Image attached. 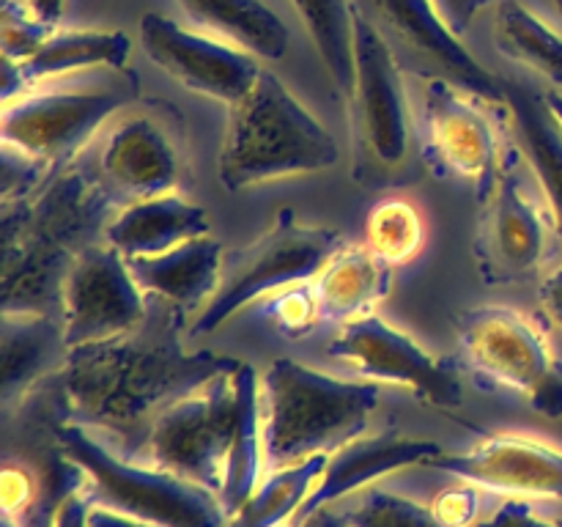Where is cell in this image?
Listing matches in <instances>:
<instances>
[{"instance_id":"obj_36","label":"cell","mask_w":562,"mask_h":527,"mask_svg":"<svg viewBox=\"0 0 562 527\" xmlns=\"http://www.w3.org/2000/svg\"><path fill=\"white\" fill-rule=\"evenodd\" d=\"M475 527H560L558 522H549L532 511L525 500H505L488 519L477 522Z\"/></svg>"},{"instance_id":"obj_15","label":"cell","mask_w":562,"mask_h":527,"mask_svg":"<svg viewBox=\"0 0 562 527\" xmlns=\"http://www.w3.org/2000/svg\"><path fill=\"white\" fill-rule=\"evenodd\" d=\"M126 97L115 91H49L3 104V146L16 148L47 165H64Z\"/></svg>"},{"instance_id":"obj_27","label":"cell","mask_w":562,"mask_h":527,"mask_svg":"<svg viewBox=\"0 0 562 527\" xmlns=\"http://www.w3.org/2000/svg\"><path fill=\"white\" fill-rule=\"evenodd\" d=\"M329 453H313L296 464L269 470L228 527H280L294 522L327 467Z\"/></svg>"},{"instance_id":"obj_31","label":"cell","mask_w":562,"mask_h":527,"mask_svg":"<svg viewBox=\"0 0 562 527\" xmlns=\"http://www.w3.org/2000/svg\"><path fill=\"white\" fill-rule=\"evenodd\" d=\"M351 527H450L434 505H423L387 489H368L366 497L344 516Z\"/></svg>"},{"instance_id":"obj_6","label":"cell","mask_w":562,"mask_h":527,"mask_svg":"<svg viewBox=\"0 0 562 527\" xmlns=\"http://www.w3.org/2000/svg\"><path fill=\"white\" fill-rule=\"evenodd\" d=\"M55 445L88 475L93 500L130 514L151 527H228L231 519L214 492L151 461L115 456L88 426L60 421L53 428Z\"/></svg>"},{"instance_id":"obj_34","label":"cell","mask_w":562,"mask_h":527,"mask_svg":"<svg viewBox=\"0 0 562 527\" xmlns=\"http://www.w3.org/2000/svg\"><path fill=\"white\" fill-rule=\"evenodd\" d=\"M0 492H3V514L16 519V525H25L33 505H36V483H33V478L22 467L9 461L3 467V475H0Z\"/></svg>"},{"instance_id":"obj_46","label":"cell","mask_w":562,"mask_h":527,"mask_svg":"<svg viewBox=\"0 0 562 527\" xmlns=\"http://www.w3.org/2000/svg\"><path fill=\"white\" fill-rule=\"evenodd\" d=\"M552 5H554V11L562 16V0H552Z\"/></svg>"},{"instance_id":"obj_37","label":"cell","mask_w":562,"mask_h":527,"mask_svg":"<svg viewBox=\"0 0 562 527\" xmlns=\"http://www.w3.org/2000/svg\"><path fill=\"white\" fill-rule=\"evenodd\" d=\"M91 505L93 494L86 483V486L75 489V492H69L60 500L49 527H88V511H91Z\"/></svg>"},{"instance_id":"obj_32","label":"cell","mask_w":562,"mask_h":527,"mask_svg":"<svg viewBox=\"0 0 562 527\" xmlns=\"http://www.w3.org/2000/svg\"><path fill=\"white\" fill-rule=\"evenodd\" d=\"M53 33L55 25H47L38 16H33L27 5L22 9L14 0H3V5H0V47H3V58L16 60V64L33 58Z\"/></svg>"},{"instance_id":"obj_11","label":"cell","mask_w":562,"mask_h":527,"mask_svg":"<svg viewBox=\"0 0 562 527\" xmlns=\"http://www.w3.org/2000/svg\"><path fill=\"white\" fill-rule=\"evenodd\" d=\"M327 349L335 360L349 366L362 379L398 384L423 404L442 406V410L464 404L459 366L431 355L412 335L395 329L373 313L340 324Z\"/></svg>"},{"instance_id":"obj_13","label":"cell","mask_w":562,"mask_h":527,"mask_svg":"<svg viewBox=\"0 0 562 527\" xmlns=\"http://www.w3.org/2000/svg\"><path fill=\"white\" fill-rule=\"evenodd\" d=\"M140 44L170 80L228 108L239 102L261 75L252 53L190 31L157 11L140 16Z\"/></svg>"},{"instance_id":"obj_25","label":"cell","mask_w":562,"mask_h":527,"mask_svg":"<svg viewBox=\"0 0 562 527\" xmlns=\"http://www.w3.org/2000/svg\"><path fill=\"white\" fill-rule=\"evenodd\" d=\"M184 14L256 58L280 60L289 49V27L261 0H179Z\"/></svg>"},{"instance_id":"obj_41","label":"cell","mask_w":562,"mask_h":527,"mask_svg":"<svg viewBox=\"0 0 562 527\" xmlns=\"http://www.w3.org/2000/svg\"><path fill=\"white\" fill-rule=\"evenodd\" d=\"M66 0H25V5L31 9L33 16H38L47 25H58L60 14H64Z\"/></svg>"},{"instance_id":"obj_10","label":"cell","mask_w":562,"mask_h":527,"mask_svg":"<svg viewBox=\"0 0 562 527\" xmlns=\"http://www.w3.org/2000/svg\"><path fill=\"white\" fill-rule=\"evenodd\" d=\"M355 5L387 42L401 69L426 80H445L483 102L508 108L503 77L492 75L461 44L431 0H355Z\"/></svg>"},{"instance_id":"obj_38","label":"cell","mask_w":562,"mask_h":527,"mask_svg":"<svg viewBox=\"0 0 562 527\" xmlns=\"http://www.w3.org/2000/svg\"><path fill=\"white\" fill-rule=\"evenodd\" d=\"M431 3L437 5V11L442 14V20L448 22L450 31L464 36V33L470 31L472 20L477 16V11L486 9L492 0H431Z\"/></svg>"},{"instance_id":"obj_4","label":"cell","mask_w":562,"mask_h":527,"mask_svg":"<svg viewBox=\"0 0 562 527\" xmlns=\"http://www.w3.org/2000/svg\"><path fill=\"white\" fill-rule=\"evenodd\" d=\"M379 406L371 379H338L278 357L261 373L263 464H296L313 453H333L366 431Z\"/></svg>"},{"instance_id":"obj_3","label":"cell","mask_w":562,"mask_h":527,"mask_svg":"<svg viewBox=\"0 0 562 527\" xmlns=\"http://www.w3.org/2000/svg\"><path fill=\"white\" fill-rule=\"evenodd\" d=\"M115 195L99 176L64 162L36 192L3 206V311L60 305L75 258L110 223Z\"/></svg>"},{"instance_id":"obj_24","label":"cell","mask_w":562,"mask_h":527,"mask_svg":"<svg viewBox=\"0 0 562 527\" xmlns=\"http://www.w3.org/2000/svg\"><path fill=\"white\" fill-rule=\"evenodd\" d=\"M503 88L530 168L541 181L543 195L552 206L554 225L562 236V126L549 110L543 91H536L532 86L510 80V77H503Z\"/></svg>"},{"instance_id":"obj_1","label":"cell","mask_w":562,"mask_h":527,"mask_svg":"<svg viewBox=\"0 0 562 527\" xmlns=\"http://www.w3.org/2000/svg\"><path fill=\"white\" fill-rule=\"evenodd\" d=\"M181 307L168 302L159 318L148 313L135 329L69 349L60 399L69 421L115 434L151 428L154 417L241 360L217 351L181 349Z\"/></svg>"},{"instance_id":"obj_28","label":"cell","mask_w":562,"mask_h":527,"mask_svg":"<svg viewBox=\"0 0 562 527\" xmlns=\"http://www.w3.org/2000/svg\"><path fill=\"white\" fill-rule=\"evenodd\" d=\"M344 102L355 88V0H291Z\"/></svg>"},{"instance_id":"obj_16","label":"cell","mask_w":562,"mask_h":527,"mask_svg":"<svg viewBox=\"0 0 562 527\" xmlns=\"http://www.w3.org/2000/svg\"><path fill=\"white\" fill-rule=\"evenodd\" d=\"M547 220L521 187L519 173L503 170L472 242L477 278L488 285L530 278L547 256Z\"/></svg>"},{"instance_id":"obj_40","label":"cell","mask_w":562,"mask_h":527,"mask_svg":"<svg viewBox=\"0 0 562 527\" xmlns=\"http://www.w3.org/2000/svg\"><path fill=\"white\" fill-rule=\"evenodd\" d=\"M88 527H151V525H146V522L135 519V516L130 514H121V511L115 508H108V505L93 500L91 511H88Z\"/></svg>"},{"instance_id":"obj_30","label":"cell","mask_w":562,"mask_h":527,"mask_svg":"<svg viewBox=\"0 0 562 527\" xmlns=\"http://www.w3.org/2000/svg\"><path fill=\"white\" fill-rule=\"evenodd\" d=\"M426 242L420 212L401 198H387L368 212L362 245L390 269L409 264Z\"/></svg>"},{"instance_id":"obj_19","label":"cell","mask_w":562,"mask_h":527,"mask_svg":"<svg viewBox=\"0 0 562 527\" xmlns=\"http://www.w3.org/2000/svg\"><path fill=\"white\" fill-rule=\"evenodd\" d=\"M99 179L115 201L132 203L168 195L179 181V159L151 119H130L115 126L102 146Z\"/></svg>"},{"instance_id":"obj_7","label":"cell","mask_w":562,"mask_h":527,"mask_svg":"<svg viewBox=\"0 0 562 527\" xmlns=\"http://www.w3.org/2000/svg\"><path fill=\"white\" fill-rule=\"evenodd\" d=\"M346 104L355 135V179L366 187L406 179L412 159V115L404 91V69L357 5L355 88Z\"/></svg>"},{"instance_id":"obj_47","label":"cell","mask_w":562,"mask_h":527,"mask_svg":"<svg viewBox=\"0 0 562 527\" xmlns=\"http://www.w3.org/2000/svg\"><path fill=\"white\" fill-rule=\"evenodd\" d=\"M558 525H560V527H562V519H558Z\"/></svg>"},{"instance_id":"obj_17","label":"cell","mask_w":562,"mask_h":527,"mask_svg":"<svg viewBox=\"0 0 562 527\" xmlns=\"http://www.w3.org/2000/svg\"><path fill=\"white\" fill-rule=\"evenodd\" d=\"M428 467L494 492L562 497V453L530 437L494 434L464 453H442Z\"/></svg>"},{"instance_id":"obj_44","label":"cell","mask_w":562,"mask_h":527,"mask_svg":"<svg viewBox=\"0 0 562 527\" xmlns=\"http://www.w3.org/2000/svg\"><path fill=\"white\" fill-rule=\"evenodd\" d=\"M0 527H20V525H16V522L11 519L9 514H3V516H0Z\"/></svg>"},{"instance_id":"obj_33","label":"cell","mask_w":562,"mask_h":527,"mask_svg":"<svg viewBox=\"0 0 562 527\" xmlns=\"http://www.w3.org/2000/svg\"><path fill=\"white\" fill-rule=\"evenodd\" d=\"M269 316L274 318L278 329L294 335V333H311L313 324L322 318L318 313V300L316 289H307V285H289V289H280L278 296L269 305Z\"/></svg>"},{"instance_id":"obj_14","label":"cell","mask_w":562,"mask_h":527,"mask_svg":"<svg viewBox=\"0 0 562 527\" xmlns=\"http://www.w3.org/2000/svg\"><path fill=\"white\" fill-rule=\"evenodd\" d=\"M477 102L483 99L450 82L428 80L426 99H423L426 157L442 173L472 181L477 198L488 201L503 168H499L497 132Z\"/></svg>"},{"instance_id":"obj_18","label":"cell","mask_w":562,"mask_h":527,"mask_svg":"<svg viewBox=\"0 0 562 527\" xmlns=\"http://www.w3.org/2000/svg\"><path fill=\"white\" fill-rule=\"evenodd\" d=\"M442 453H448V450L437 439L406 437V434L398 431H382L373 434V437L349 439V442L329 453L322 478L316 481L311 497L305 500V505H302L291 525L329 508L340 497L379 481V478L393 475V472L415 464L428 467V461H434Z\"/></svg>"},{"instance_id":"obj_42","label":"cell","mask_w":562,"mask_h":527,"mask_svg":"<svg viewBox=\"0 0 562 527\" xmlns=\"http://www.w3.org/2000/svg\"><path fill=\"white\" fill-rule=\"evenodd\" d=\"M335 522H338V516H335L329 508H324V511H318V514L307 516V519L296 522L294 527H335Z\"/></svg>"},{"instance_id":"obj_35","label":"cell","mask_w":562,"mask_h":527,"mask_svg":"<svg viewBox=\"0 0 562 527\" xmlns=\"http://www.w3.org/2000/svg\"><path fill=\"white\" fill-rule=\"evenodd\" d=\"M475 483H467V486H453L445 489L437 500H434V511L439 514V519L448 522L450 527H467L475 519L477 508H481V494H477Z\"/></svg>"},{"instance_id":"obj_5","label":"cell","mask_w":562,"mask_h":527,"mask_svg":"<svg viewBox=\"0 0 562 527\" xmlns=\"http://www.w3.org/2000/svg\"><path fill=\"white\" fill-rule=\"evenodd\" d=\"M228 110L217 162L225 190L239 192L338 165L335 137L272 71L261 69L256 86Z\"/></svg>"},{"instance_id":"obj_8","label":"cell","mask_w":562,"mask_h":527,"mask_svg":"<svg viewBox=\"0 0 562 527\" xmlns=\"http://www.w3.org/2000/svg\"><path fill=\"white\" fill-rule=\"evenodd\" d=\"M340 247L344 236L335 228L302 223L294 209H280L267 234L223 258L217 291L203 305L190 335L214 333L261 296L313 283Z\"/></svg>"},{"instance_id":"obj_2","label":"cell","mask_w":562,"mask_h":527,"mask_svg":"<svg viewBox=\"0 0 562 527\" xmlns=\"http://www.w3.org/2000/svg\"><path fill=\"white\" fill-rule=\"evenodd\" d=\"M143 442L151 464L206 486L234 519L267 475L256 368L239 362L203 382L159 412Z\"/></svg>"},{"instance_id":"obj_22","label":"cell","mask_w":562,"mask_h":527,"mask_svg":"<svg viewBox=\"0 0 562 527\" xmlns=\"http://www.w3.org/2000/svg\"><path fill=\"white\" fill-rule=\"evenodd\" d=\"M223 258L220 242H214L212 236H198L159 256L126 258V261L146 294L159 296L181 311H192L198 305H206L217 291Z\"/></svg>"},{"instance_id":"obj_26","label":"cell","mask_w":562,"mask_h":527,"mask_svg":"<svg viewBox=\"0 0 562 527\" xmlns=\"http://www.w3.org/2000/svg\"><path fill=\"white\" fill-rule=\"evenodd\" d=\"M130 49V36L121 31H64L53 33L33 58L22 60L20 69L27 86L66 75V71L88 69V66L124 69Z\"/></svg>"},{"instance_id":"obj_21","label":"cell","mask_w":562,"mask_h":527,"mask_svg":"<svg viewBox=\"0 0 562 527\" xmlns=\"http://www.w3.org/2000/svg\"><path fill=\"white\" fill-rule=\"evenodd\" d=\"M198 236H209L206 209L173 192L126 203L102 231V239L126 258L159 256Z\"/></svg>"},{"instance_id":"obj_20","label":"cell","mask_w":562,"mask_h":527,"mask_svg":"<svg viewBox=\"0 0 562 527\" xmlns=\"http://www.w3.org/2000/svg\"><path fill=\"white\" fill-rule=\"evenodd\" d=\"M64 324L53 313L3 311L0 318V401L11 410L38 379L64 366Z\"/></svg>"},{"instance_id":"obj_12","label":"cell","mask_w":562,"mask_h":527,"mask_svg":"<svg viewBox=\"0 0 562 527\" xmlns=\"http://www.w3.org/2000/svg\"><path fill=\"white\" fill-rule=\"evenodd\" d=\"M58 311L69 349L130 333L148 316L146 291L130 261L104 239L75 258L60 285Z\"/></svg>"},{"instance_id":"obj_29","label":"cell","mask_w":562,"mask_h":527,"mask_svg":"<svg viewBox=\"0 0 562 527\" xmlns=\"http://www.w3.org/2000/svg\"><path fill=\"white\" fill-rule=\"evenodd\" d=\"M494 42L510 60L530 66L554 86H562V36L519 0H499L494 16Z\"/></svg>"},{"instance_id":"obj_23","label":"cell","mask_w":562,"mask_h":527,"mask_svg":"<svg viewBox=\"0 0 562 527\" xmlns=\"http://www.w3.org/2000/svg\"><path fill=\"white\" fill-rule=\"evenodd\" d=\"M390 278L393 269L379 261L366 245H344L313 280L318 313L324 322L338 324L371 316L373 307L387 296Z\"/></svg>"},{"instance_id":"obj_45","label":"cell","mask_w":562,"mask_h":527,"mask_svg":"<svg viewBox=\"0 0 562 527\" xmlns=\"http://www.w3.org/2000/svg\"><path fill=\"white\" fill-rule=\"evenodd\" d=\"M335 527H351V525L344 519V516H338V522H335Z\"/></svg>"},{"instance_id":"obj_39","label":"cell","mask_w":562,"mask_h":527,"mask_svg":"<svg viewBox=\"0 0 562 527\" xmlns=\"http://www.w3.org/2000/svg\"><path fill=\"white\" fill-rule=\"evenodd\" d=\"M538 300H541L543 313H547L549 322L562 333V267L554 269L547 280L541 283L538 291Z\"/></svg>"},{"instance_id":"obj_9","label":"cell","mask_w":562,"mask_h":527,"mask_svg":"<svg viewBox=\"0 0 562 527\" xmlns=\"http://www.w3.org/2000/svg\"><path fill=\"white\" fill-rule=\"evenodd\" d=\"M459 346L467 362L492 382L516 390L543 417H562V362L547 338L514 307L461 313Z\"/></svg>"},{"instance_id":"obj_43","label":"cell","mask_w":562,"mask_h":527,"mask_svg":"<svg viewBox=\"0 0 562 527\" xmlns=\"http://www.w3.org/2000/svg\"><path fill=\"white\" fill-rule=\"evenodd\" d=\"M543 97H547L549 110H552L554 119H558L560 126H562V91H558V88H552V91H543Z\"/></svg>"}]
</instances>
